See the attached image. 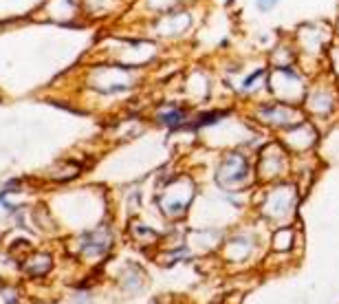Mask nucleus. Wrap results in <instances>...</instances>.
I'll return each instance as SVG.
<instances>
[{"mask_svg":"<svg viewBox=\"0 0 339 304\" xmlns=\"http://www.w3.org/2000/svg\"><path fill=\"white\" fill-rule=\"evenodd\" d=\"M185 115H187L185 111H181V108H174V111L159 115V119L166 123V126H170V128H178L183 123V119H185Z\"/></svg>","mask_w":339,"mask_h":304,"instance_id":"obj_1","label":"nucleus"},{"mask_svg":"<svg viewBox=\"0 0 339 304\" xmlns=\"http://www.w3.org/2000/svg\"><path fill=\"white\" fill-rule=\"evenodd\" d=\"M277 2H280V0H258V9H260V11H271V9H275Z\"/></svg>","mask_w":339,"mask_h":304,"instance_id":"obj_2","label":"nucleus"}]
</instances>
